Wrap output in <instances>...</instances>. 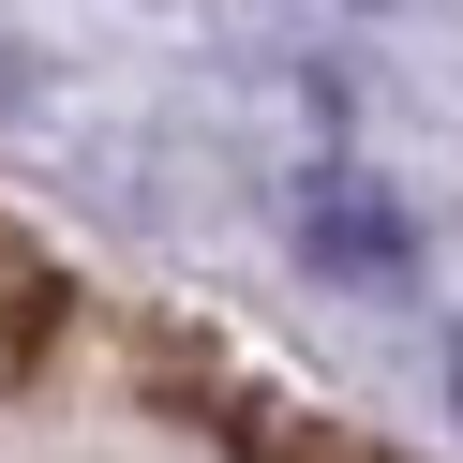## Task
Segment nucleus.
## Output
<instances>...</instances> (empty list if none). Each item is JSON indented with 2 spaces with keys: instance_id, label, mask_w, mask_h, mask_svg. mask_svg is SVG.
Instances as JSON below:
<instances>
[{
  "instance_id": "f257e3e1",
  "label": "nucleus",
  "mask_w": 463,
  "mask_h": 463,
  "mask_svg": "<svg viewBox=\"0 0 463 463\" xmlns=\"http://www.w3.org/2000/svg\"><path fill=\"white\" fill-rule=\"evenodd\" d=\"M314 269H359V284H389V269H403V224L373 210V194L314 180Z\"/></svg>"
},
{
  "instance_id": "f03ea898",
  "label": "nucleus",
  "mask_w": 463,
  "mask_h": 463,
  "mask_svg": "<svg viewBox=\"0 0 463 463\" xmlns=\"http://www.w3.org/2000/svg\"><path fill=\"white\" fill-rule=\"evenodd\" d=\"M45 314H61V284H45V254L0 224V359H31V344H45Z\"/></svg>"
}]
</instances>
